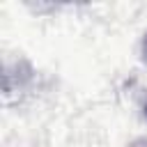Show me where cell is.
I'll return each mask as SVG.
<instances>
[{"instance_id": "6da1fadb", "label": "cell", "mask_w": 147, "mask_h": 147, "mask_svg": "<svg viewBox=\"0 0 147 147\" xmlns=\"http://www.w3.org/2000/svg\"><path fill=\"white\" fill-rule=\"evenodd\" d=\"M131 147H147V136H145V138H138V140H133V142H131Z\"/></svg>"}, {"instance_id": "7a4b0ae2", "label": "cell", "mask_w": 147, "mask_h": 147, "mask_svg": "<svg viewBox=\"0 0 147 147\" xmlns=\"http://www.w3.org/2000/svg\"><path fill=\"white\" fill-rule=\"evenodd\" d=\"M145 53H147V39H145Z\"/></svg>"}, {"instance_id": "3957f363", "label": "cell", "mask_w": 147, "mask_h": 147, "mask_svg": "<svg viewBox=\"0 0 147 147\" xmlns=\"http://www.w3.org/2000/svg\"><path fill=\"white\" fill-rule=\"evenodd\" d=\"M145 115H147V106H145Z\"/></svg>"}]
</instances>
